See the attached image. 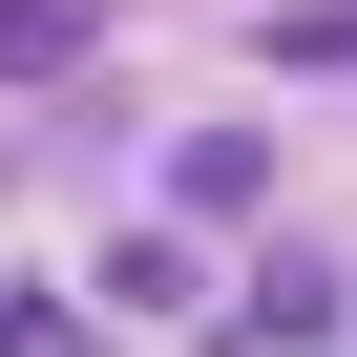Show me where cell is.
I'll use <instances>...</instances> for the list:
<instances>
[{
    "mask_svg": "<svg viewBox=\"0 0 357 357\" xmlns=\"http://www.w3.org/2000/svg\"><path fill=\"white\" fill-rule=\"evenodd\" d=\"M252 190H273L252 126H190V147H168V211H252Z\"/></svg>",
    "mask_w": 357,
    "mask_h": 357,
    "instance_id": "obj_2",
    "label": "cell"
},
{
    "mask_svg": "<svg viewBox=\"0 0 357 357\" xmlns=\"http://www.w3.org/2000/svg\"><path fill=\"white\" fill-rule=\"evenodd\" d=\"M84 63V0H0V84H63Z\"/></svg>",
    "mask_w": 357,
    "mask_h": 357,
    "instance_id": "obj_3",
    "label": "cell"
},
{
    "mask_svg": "<svg viewBox=\"0 0 357 357\" xmlns=\"http://www.w3.org/2000/svg\"><path fill=\"white\" fill-rule=\"evenodd\" d=\"M231 336H273V357H315V336H336V273H315V252H273V273L231 294Z\"/></svg>",
    "mask_w": 357,
    "mask_h": 357,
    "instance_id": "obj_1",
    "label": "cell"
}]
</instances>
